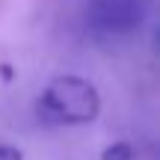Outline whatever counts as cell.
<instances>
[{"label":"cell","mask_w":160,"mask_h":160,"mask_svg":"<svg viewBox=\"0 0 160 160\" xmlns=\"http://www.w3.org/2000/svg\"><path fill=\"white\" fill-rule=\"evenodd\" d=\"M101 110L98 89L83 77H57L45 86L36 101V116L42 125H86Z\"/></svg>","instance_id":"1"},{"label":"cell","mask_w":160,"mask_h":160,"mask_svg":"<svg viewBox=\"0 0 160 160\" xmlns=\"http://www.w3.org/2000/svg\"><path fill=\"white\" fill-rule=\"evenodd\" d=\"M148 12V0H86V18L104 33H128L139 27Z\"/></svg>","instance_id":"2"},{"label":"cell","mask_w":160,"mask_h":160,"mask_svg":"<svg viewBox=\"0 0 160 160\" xmlns=\"http://www.w3.org/2000/svg\"><path fill=\"white\" fill-rule=\"evenodd\" d=\"M101 160H133V145L131 142H113L101 151Z\"/></svg>","instance_id":"3"},{"label":"cell","mask_w":160,"mask_h":160,"mask_svg":"<svg viewBox=\"0 0 160 160\" xmlns=\"http://www.w3.org/2000/svg\"><path fill=\"white\" fill-rule=\"evenodd\" d=\"M0 160H24V151L12 145H0Z\"/></svg>","instance_id":"4"}]
</instances>
